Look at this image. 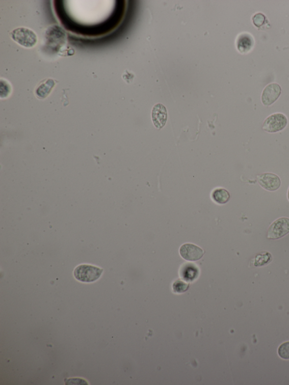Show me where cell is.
<instances>
[{
    "mask_svg": "<svg viewBox=\"0 0 289 385\" xmlns=\"http://www.w3.org/2000/svg\"><path fill=\"white\" fill-rule=\"evenodd\" d=\"M103 273V270L100 268L88 264H82L75 269L74 275L78 281L92 282L98 280Z\"/></svg>",
    "mask_w": 289,
    "mask_h": 385,
    "instance_id": "2",
    "label": "cell"
},
{
    "mask_svg": "<svg viewBox=\"0 0 289 385\" xmlns=\"http://www.w3.org/2000/svg\"><path fill=\"white\" fill-rule=\"evenodd\" d=\"M281 93V86L277 83H272L268 85L262 93V103L265 106L271 105L279 99Z\"/></svg>",
    "mask_w": 289,
    "mask_h": 385,
    "instance_id": "7",
    "label": "cell"
},
{
    "mask_svg": "<svg viewBox=\"0 0 289 385\" xmlns=\"http://www.w3.org/2000/svg\"><path fill=\"white\" fill-rule=\"evenodd\" d=\"M212 198L214 201L223 205L230 201V194L225 189L217 188L212 192Z\"/></svg>",
    "mask_w": 289,
    "mask_h": 385,
    "instance_id": "11",
    "label": "cell"
},
{
    "mask_svg": "<svg viewBox=\"0 0 289 385\" xmlns=\"http://www.w3.org/2000/svg\"><path fill=\"white\" fill-rule=\"evenodd\" d=\"M154 125L161 129L166 125L167 120V111L166 107L161 104H158L153 107L152 114Z\"/></svg>",
    "mask_w": 289,
    "mask_h": 385,
    "instance_id": "8",
    "label": "cell"
},
{
    "mask_svg": "<svg viewBox=\"0 0 289 385\" xmlns=\"http://www.w3.org/2000/svg\"><path fill=\"white\" fill-rule=\"evenodd\" d=\"M1 88L5 89L4 91L1 93V99H3V98H5V99L6 97H8L10 95L11 91H12V87H11L10 83L7 82L5 79V81L1 79Z\"/></svg>",
    "mask_w": 289,
    "mask_h": 385,
    "instance_id": "14",
    "label": "cell"
},
{
    "mask_svg": "<svg viewBox=\"0 0 289 385\" xmlns=\"http://www.w3.org/2000/svg\"><path fill=\"white\" fill-rule=\"evenodd\" d=\"M180 254L188 261H197L202 258L204 251L201 248L192 244H185L180 249Z\"/></svg>",
    "mask_w": 289,
    "mask_h": 385,
    "instance_id": "6",
    "label": "cell"
},
{
    "mask_svg": "<svg viewBox=\"0 0 289 385\" xmlns=\"http://www.w3.org/2000/svg\"><path fill=\"white\" fill-rule=\"evenodd\" d=\"M253 20L254 25L257 28H260L264 24L265 17L263 14L258 13L255 15L253 18Z\"/></svg>",
    "mask_w": 289,
    "mask_h": 385,
    "instance_id": "15",
    "label": "cell"
},
{
    "mask_svg": "<svg viewBox=\"0 0 289 385\" xmlns=\"http://www.w3.org/2000/svg\"><path fill=\"white\" fill-rule=\"evenodd\" d=\"M272 260V255L268 252L260 254L257 256L255 260V266H261L267 264Z\"/></svg>",
    "mask_w": 289,
    "mask_h": 385,
    "instance_id": "12",
    "label": "cell"
},
{
    "mask_svg": "<svg viewBox=\"0 0 289 385\" xmlns=\"http://www.w3.org/2000/svg\"><path fill=\"white\" fill-rule=\"evenodd\" d=\"M289 233V218L278 219L270 225L267 232L268 239H279Z\"/></svg>",
    "mask_w": 289,
    "mask_h": 385,
    "instance_id": "4",
    "label": "cell"
},
{
    "mask_svg": "<svg viewBox=\"0 0 289 385\" xmlns=\"http://www.w3.org/2000/svg\"><path fill=\"white\" fill-rule=\"evenodd\" d=\"M258 182L260 186L269 191H275L281 186L279 177L273 173H264L257 176Z\"/></svg>",
    "mask_w": 289,
    "mask_h": 385,
    "instance_id": "5",
    "label": "cell"
},
{
    "mask_svg": "<svg viewBox=\"0 0 289 385\" xmlns=\"http://www.w3.org/2000/svg\"><path fill=\"white\" fill-rule=\"evenodd\" d=\"M278 354L283 359H289V342L284 343L280 345L278 349Z\"/></svg>",
    "mask_w": 289,
    "mask_h": 385,
    "instance_id": "13",
    "label": "cell"
},
{
    "mask_svg": "<svg viewBox=\"0 0 289 385\" xmlns=\"http://www.w3.org/2000/svg\"><path fill=\"white\" fill-rule=\"evenodd\" d=\"M254 39L250 34L243 33L240 34L236 40V46L241 54H247L253 47Z\"/></svg>",
    "mask_w": 289,
    "mask_h": 385,
    "instance_id": "10",
    "label": "cell"
},
{
    "mask_svg": "<svg viewBox=\"0 0 289 385\" xmlns=\"http://www.w3.org/2000/svg\"><path fill=\"white\" fill-rule=\"evenodd\" d=\"M12 39L19 45L26 48L35 46L37 42L36 34L32 29L26 28H19L10 32Z\"/></svg>",
    "mask_w": 289,
    "mask_h": 385,
    "instance_id": "1",
    "label": "cell"
},
{
    "mask_svg": "<svg viewBox=\"0 0 289 385\" xmlns=\"http://www.w3.org/2000/svg\"><path fill=\"white\" fill-rule=\"evenodd\" d=\"M287 124L288 119L286 116L281 113H276L269 116L265 120L263 129L269 133H275L284 130Z\"/></svg>",
    "mask_w": 289,
    "mask_h": 385,
    "instance_id": "3",
    "label": "cell"
},
{
    "mask_svg": "<svg viewBox=\"0 0 289 385\" xmlns=\"http://www.w3.org/2000/svg\"><path fill=\"white\" fill-rule=\"evenodd\" d=\"M56 82L52 79H44L41 82L35 90L36 95L39 99H46L52 91Z\"/></svg>",
    "mask_w": 289,
    "mask_h": 385,
    "instance_id": "9",
    "label": "cell"
},
{
    "mask_svg": "<svg viewBox=\"0 0 289 385\" xmlns=\"http://www.w3.org/2000/svg\"><path fill=\"white\" fill-rule=\"evenodd\" d=\"M174 286H179L180 288L175 290V292L178 293H182L186 291V290L188 289V286H187L185 283H184L180 281H176L174 285Z\"/></svg>",
    "mask_w": 289,
    "mask_h": 385,
    "instance_id": "16",
    "label": "cell"
},
{
    "mask_svg": "<svg viewBox=\"0 0 289 385\" xmlns=\"http://www.w3.org/2000/svg\"><path fill=\"white\" fill-rule=\"evenodd\" d=\"M288 198L289 201V190H288Z\"/></svg>",
    "mask_w": 289,
    "mask_h": 385,
    "instance_id": "17",
    "label": "cell"
}]
</instances>
